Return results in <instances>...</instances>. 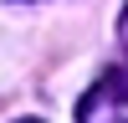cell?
Segmentation results:
<instances>
[{
  "label": "cell",
  "instance_id": "6da1fadb",
  "mask_svg": "<svg viewBox=\"0 0 128 123\" xmlns=\"http://www.w3.org/2000/svg\"><path fill=\"white\" fill-rule=\"evenodd\" d=\"M77 123H128V62L102 67V77L77 102Z\"/></svg>",
  "mask_w": 128,
  "mask_h": 123
},
{
  "label": "cell",
  "instance_id": "7a4b0ae2",
  "mask_svg": "<svg viewBox=\"0 0 128 123\" xmlns=\"http://www.w3.org/2000/svg\"><path fill=\"white\" fill-rule=\"evenodd\" d=\"M118 36H123V46H128V10H123V26H118Z\"/></svg>",
  "mask_w": 128,
  "mask_h": 123
},
{
  "label": "cell",
  "instance_id": "3957f363",
  "mask_svg": "<svg viewBox=\"0 0 128 123\" xmlns=\"http://www.w3.org/2000/svg\"><path fill=\"white\" fill-rule=\"evenodd\" d=\"M20 123H41V118H20Z\"/></svg>",
  "mask_w": 128,
  "mask_h": 123
}]
</instances>
